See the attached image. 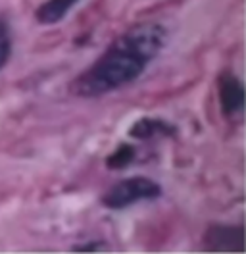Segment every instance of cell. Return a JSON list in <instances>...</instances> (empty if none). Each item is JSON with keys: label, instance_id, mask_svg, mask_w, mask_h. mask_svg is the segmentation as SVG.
<instances>
[{"label": "cell", "instance_id": "obj_7", "mask_svg": "<svg viewBox=\"0 0 246 254\" xmlns=\"http://www.w3.org/2000/svg\"><path fill=\"white\" fill-rule=\"evenodd\" d=\"M135 158V146L129 143H122L106 160V166L110 170H123L127 168Z\"/></svg>", "mask_w": 246, "mask_h": 254}, {"label": "cell", "instance_id": "obj_1", "mask_svg": "<svg viewBox=\"0 0 246 254\" xmlns=\"http://www.w3.org/2000/svg\"><path fill=\"white\" fill-rule=\"evenodd\" d=\"M166 27L156 21L129 27L96 62L69 83V93L79 98H96L133 83L166 47Z\"/></svg>", "mask_w": 246, "mask_h": 254}, {"label": "cell", "instance_id": "obj_2", "mask_svg": "<svg viewBox=\"0 0 246 254\" xmlns=\"http://www.w3.org/2000/svg\"><path fill=\"white\" fill-rule=\"evenodd\" d=\"M162 194V187L148 177H129L112 185L102 194V204L110 210H122L138 200H152Z\"/></svg>", "mask_w": 246, "mask_h": 254}, {"label": "cell", "instance_id": "obj_3", "mask_svg": "<svg viewBox=\"0 0 246 254\" xmlns=\"http://www.w3.org/2000/svg\"><path fill=\"white\" fill-rule=\"evenodd\" d=\"M202 247L210 253H243L245 229L243 225H210L204 233Z\"/></svg>", "mask_w": 246, "mask_h": 254}, {"label": "cell", "instance_id": "obj_4", "mask_svg": "<svg viewBox=\"0 0 246 254\" xmlns=\"http://www.w3.org/2000/svg\"><path fill=\"white\" fill-rule=\"evenodd\" d=\"M217 96L225 118H241L245 110V87L235 73L223 71L217 77Z\"/></svg>", "mask_w": 246, "mask_h": 254}, {"label": "cell", "instance_id": "obj_8", "mask_svg": "<svg viewBox=\"0 0 246 254\" xmlns=\"http://www.w3.org/2000/svg\"><path fill=\"white\" fill-rule=\"evenodd\" d=\"M12 52V41H10V33L6 29V25L0 21V69L6 65L8 58Z\"/></svg>", "mask_w": 246, "mask_h": 254}, {"label": "cell", "instance_id": "obj_6", "mask_svg": "<svg viewBox=\"0 0 246 254\" xmlns=\"http://www.w3.org/2000/svg\"><path fill=\"white\" fill-rule=\"evenodd\" d=\"M173 131H175V127L162 122V120L144 118V120H138L137 124H133V127L129 129V135L133 139H138V141H146V139L160 137V135H171Z\"/></svg>", "mask_w": 246, "mask_h": 254}, {"label": "cell", "instance_id": "obj_5", "mask_svg": "<svg viewBox=\"0 0 246 254\" xmlns=\"http://www.w3.org/2000/svg\"><path fill=\"white\" fill-rule=\"evenodd\" d=\"M77 2L79 0H46L35 10V19L41 25H54L67 16Z\"/></svg>", "mask_w": 246, "mask_h": 254}]
</instances>
